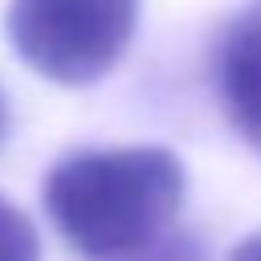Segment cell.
I'll list each match as a JSON object with an SVG mask.
<instances>
[{"label":"cell","instance_id":"7a4b0ae2","mask_svg":"<svg viewBox=\"0 0 261 261\" xmlns=\"http://www.w3.org/2000/svg\"><path fill=\"white\" fill-rule=\"evenodd\" d=\"M139 24V0H12L4 33L16 57L57 86L106 77Z\"/></svg>","mask_w":261,"mask_h":261},{"label":"cell","instance_id":"8992f818","mask_svg":"<svg viewBox=\"0 0 261 261\" xmlns=\"http://www.w3.org/2000/svg\"><path fill=\"white\" fill-rule=\"evenodd\" d=\"M228 261H261V232H249V237L228 253Z\"/></svg>","mask_w":261,"mask_h":261},{"label":"cell","instance_id":"277c9868","mask_svg":"<svg viewBox=\"0 0 261 261\" xmlns=\"http://www.w3.org/2000/svg\"><path fill=\"white\" fill-rule=\"evenodd\" d=\"M0 261H41V241L33 220L0 196Z\"/></svg>","mask_w":261,"mask_h":261},{"label":"cell","instance_id":"5b68a950","mask_svg":"<svg viewBox=\"0 0 261 261\" xmlns=\"http://www.w3.org/2000/svg\"><path fill=\"white\" fill-rule=\"evenodd\" d=\"M126 261H204V245L192 232H167L151 249H143V253L126 257Z\"/></svg>","mask_w":261,"mask_h":261},{"label":"cell","instance_id":"6da1fadb","mask_svg":"<svg viewBox=\"0 0 261 261\" xmlns=\"http://www.w3.org/2000/svg\"><path fill=\"white\" fill-rule=\"evenodd\" d=\"M184 188V163L167 147L77 151L45 175V208L77 257L126 261L171 232Z\"/></svg>","mask_w":261,"mask_h":261},{"label":"cell","instance_id":"3957f363","mask_svg":"<svg viewBox=\"0 0 261 261\" xmlns=\"http://www.w3.org/2000/svg\"><path fill=\"white\" fill-rule=\"evenodd\" d=\"M212 82L232 130L261 155V0H249L216 37Z\"/></svg>","mask_w":261,"mask_h":261},{"label":"cell","instance_id":"52a82bcc","mask_svg":"<svg viewBox=\"0 0 261 261\" xmlns=\"http://www.w3.org/2000/svg\"><path fill=\"white\" fill-rule=\"evenodd\" d=\"M4 122H8V110H4V94H0V135H4Z\"/></svg>","mask_w":261,"mask_h":261}]
</instances>
